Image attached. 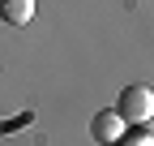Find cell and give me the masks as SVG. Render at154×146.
I'll return each mask as SVG.
<instances>
[{
	"label": "cell",
	"mask_w": 154,
	"mask_h": 146,
	"mask_svg": "<svg viewBox=\"0 0 154 146\" xmlns=\"http://www.w3.org/2000/svg\"><path fill=\"white\" fill-rule=\"evenodd\" d=\"M116 116H120L124 125H150V116H154V90L150 86H124L120 103H116Z\"/></svg>",
	"instance_id": "obj_1"
},
{
	"label": "cell",
	"mask_w": 154,
	"mask_h": 146,
	"mask_svg": "<svg viewBox=\"0 0 154 146\" xmlns=\"http://www.w3.org/2000/svg\"><path fill=\"white\" fill-rule=\"evenodd\" d=\"M124 129H128V125L116 116V107H111V112H99V116H94V125H90L94 142H103V146H116V142L124 138Z\"/></svg>",
	"instance_id": "obj_2"
},
{
	"label": "cell",
	"mask_w": 154,
	"mask_h": 146,
	"mask_svg": "<svg viewBox=\"0 0 154 146\" xmlns=\"http://www.w3.org/2000/svg\"><path fill=\"white\" fill-rule=\"evenodd\" d=\"M0 17L9 26H26L34 17V0H0Z\"/></svg>",
	"instance_id": "obj_3"
},
{
	"label": "cell",
	"mask_w": 154,
	"mask_h": 146,
	"mask_svg": "<svg viewBox=\"0 0 154 146\" xmlns=\"http://www.w3.org/2000/svg\"><path fill=\"white\" fill-rule=\"evenodd\" d=\"M133 129H137V133H128L133 146H154V129H150V125H133Z\"/></svg>",
	"instance_id": "obj_4"
}]
</instances>
